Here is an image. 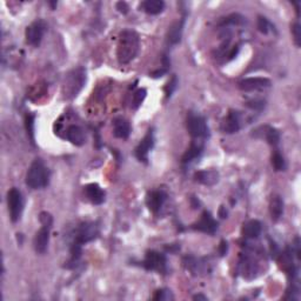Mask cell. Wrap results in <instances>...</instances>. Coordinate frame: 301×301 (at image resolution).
Returning a JSON list of instances; mask_svg holds the SVG:
<instances>
[{
    "label": "cell",
    "mask_w": 301,
    "mask_h": 301,
    "mask_svg": "<svg viewBox=\"0 0 301 301\" xmlns=\"http://www.w3.org/2000/svg\"><path fill=\"white\" fill-rule=\"evenodd\" d=\"M227 252V242L226 241H221V246H220V254L225 255Z\"/></svg>",
    "instance_id": "obj_35"
},
{
    "label": "cell",
    "mask_w": 301,
    "mask_h": 301,
    "mask_svg": "<svg viewBox=\"0 0 301 301\" xmlns=\"http://www.w3.org/2000/svg\"><path fill=\"white\" fill-rule=\"evenodd\" d=\"M240 113L238 111H230V113L227 114V117L224 119L223 125H221V130L224 133L233 134L237 133L240 130Z\"/></svg>",
    "instance_id": "obj_14"
},
{
    "label": "cell",
    "mask_w": 301,
    "mask_h": 301,
    "mask_svg": "<svg viewBox=\"0 0 301 301\" xmlns=\"http://www.w3.org/2000/svg\"><path fill=\"white\" fill-rule=\"evenodd\" d=\"M144 266L148 271L165 272L166 271L165 255L155 251L147 252L146 258H145V261H144Z\"/></svg>",
    "instance_id": "obj_9"
},
{
    "label": "cell",
    "mask_w": 301,
    "mask_h": 301,
    "mask_svg": "<svg viewBox=\"0 0 301 301\" xmlns=\"http://www.w3.org/2000/svg\"><path fill=\"white\" fill-rule=\"evenodd\" d=\"M167 195L164 191H152L146 195V205L152 212L157 213L160 211L162 205L165 204Z\"/></svg>",
    "instance_id": "obj_13"
},
{
    "label": "cell",
    "mask_w": 301,
    "mask_h": 301,
    "mask_svg": "<svg viewBox=\"0 0 301 301\" xmlns=\"http://www.w3.org/2000/svg\"><path fill=\"white\" fill-rule=\"evenodd\" d=\"M193 299L194 300H204V301H206V300H207V296H205L202 294H198V295H194Z\"/></svg>",
    "instance_id": "obj_36"
},
{
    "label": "cell",
    "mask_w": 301,
    "mask_h": 301,
    "mask_svg": "<svg viewBox=\"0 0 301 301\" xmlns=\"http://www.w3.org/2000/svg\"><path fill=\"white\" fill-rule=\"evenodd\" d=\"M53 224H41V228L34 237V249L39 254H44L47 251L50 242V233Z\"/></svg>",
    "instance_id": "obj_8"
},
{
    "label": "cell",
    "mask_w": 301,
    "mask_h": 301,
    "mask_svg": "<svg viewBox=\"0 0 301 301\" xmlns=\"http://www.w3.org/2000/svg\"><path fill=\"white\" fill-rule=\"evenodd\" d=\"M86 82V71L82 67H78L72 70L66 75L64 86L63 94L66 99H73L78 96L82 87Z\"/></svg>",
    "instance_id": "obj_3"
},
{
    "label": "cell",
    "mask_w": 301,
    "mask_h": 301,
    "mask_svg": "<svg viewBox=\"0 0 301 301\" xmlns=\"http://www.w3.org/2000/svg\"><path fill=\"white\" fill-rule=\"evenodd\" d=\"M202 151H204V145H202L201 141H194V143L191 144L190 148L185 152L181 161H183L184 164H190V162L193 161L194 159L200 157Z\"/></svg>",
    "instance_id": "obj_20"
},
{
    "label": "cell",
    "mask_w": 301,
    "mask_h": 301,
    "mask_svg": "<svg viewBox=\"0 0 301 301\" xmlns=\"http://www.w3.org/2000/svg\"><path fill=\"white\" fill-rule=\"evenodd\" d=\"M292 34H293V39H294L295 45L300 47L301 46V26L299 23H295L292 26Z\"/></svg>",
    "instance_id": "obj_29"
},
{
    "label": "cell",
    "mask_w": 301,
    "mask_h": 301,
    "mask_svg": "<svg viewBox=\"0 0 301 301\" xmlns=\"http://www.w3.org/2000/svg\"><path fill=\"white\" fill-rule=\"evenodd\" d=\"M140 9L147 14L155 16V14L161 13L164 11L165 3L162 0H146V2L141 3Z\"/></svg>",
    "instance_id": "obj_23"
},
{
    "label": "cell",
    "mask_w": 301,
    "mask_h": 301,
    "mask_svg": "<svg viewBox=\"0 0 301 301\" xmlns=\"http://www.w3.org/2000/svg\"><path fill=\"white\" fill-rule=\"evenodd\" d=\"M84 191L87 199L93 205H101L106 199V193L98 184H89Z\"/></svg>",
    "instance_id": "obj_16"
},
{
    "label": "cell",
    "mask_w": 301,
    "mask_h": 301,
    "mask_svg": "<svg viewBox=\"0 0 301 301\" xmlns=\"http://www.w3.org/2000/svg\"><path fill=\"white\" fill-rule=\"evenodd\" d=\"M246 105H247L249 108H252V110L261 111L265 107V101L264 100H252V101H248V103Z\"/></svg>",
    "instance_id": "obj_32"
},
{
    "label": "cell",
    "mask_w": 301,
    "mask_h": 301,
    "mask_svg": "<svg viewBox=\"0 0 301 301\" xmlns=\"http://www.w3.org/2000/svg\"><path fill=\"white\" fill-rule=\"evenodd\" d=\"M177 85H178V80H177V77H173L172 80L168 82L167 86L165 87V91H166V97L169 98L172 96V93L174 92V90L177 89Z\"/></svg>",
    "instance_id": "obj_31"
},
{
    "label": "cell",
    "mask_w": 301,
    "mask_h": 301,
    "mask_svg": "<svg viewBox=\"0 0 301 301\" xmlns=\"http://www.w3.org/2000/svg\"><path fill=\"white\" fill-rule=\"evenodd\" d=\"M154 146V136L152 131H148V133L144 137V139L140 141L136 148V155L140 161L147 162L148 160V153H150L152 148Z\"/></svg>",
    "instance_id": "obj_11"
},
{
    "label": "cell",
    "mask_w": 301,
    "mask_h": 301,
    "mask_svg": "<svg viewBox=\"0 0 301 301\" xmlns=\"http://www.w3.org/2000/svg\"><path fill=\"white\" fill-rule=\"evenodd\" d=\"M146 90L145 89H139L138 91H136L132 97V107L133 108H138L140 106L141 104L144 103L145 98H146Z\"/></svg>",
    "instance_id": "obj_27"
},
{
    "label": "cell",
    "mask_w": 301,
    "mask_h": 301,
    "mask_svg": "<svg viewBox=\"0 0 301 301\" xmlns=\"http://www.w3.org/2000/svg\"><path fill=\"white\" fill-rule=\"evenodd\" d=\"M7 206L12 223L19 221L24 211V198L18 188L13 187L7 192Z\"/></svg>",
    "instance_id": "obj_4"
},
{
    "label": "cell",
    "mask_w": 301,
    "mask_h": 301,
    "mask_svg": "<svg viewBox=\"0 0 301 301\" xmlns=\"http://www.w3.org/2000/svg\"><path fill=\"white\" fill-rule=\"evenodd\" d=\"M187 131L194 139H204L208 136V126L205 119L192 112L187 115Z\"/></svg>",
    "instance_id": "obj_5"
},
{
    "label": "cell",
    "mask_w": 301,
    "mask_h": 301,
    "mask_svg": "<svg viewBox=\"0 0 301 301\" xmlns=\"http://www.w3.org/2000/svg\"><path fill=\"white\" fill-rule=\"evenodd\" d=\"M194 179L205 186H213L219 181V173L216 169H205L195 173Z\"/></svg>",
    "instance_id": "obj_17"
},
{
    "label": "cell",
    "mask_w": 301,
    "mask_h": 301,
    "mask_svg": "<svg viewBox=\"0 0 301 301\" xmlns=\"http://www.w3.org/2000/svg\"><path fill=\"white\" fill-rule=\"evenodd\" d=\"M50 183V171L41 159H35L26 173V185L32 190L45 188Z\"/></svg>",
    "instance_id": "obj_2"
},
{
    "label": "cell",
    "mask_w": 301,
    "mask_h": 301,
    "mask_svg": "<svg viewBox=\"0 0 301 301\" xmlns=\"http://www.w3.org/2000/svg\"><path fill=\"white\" fill-rule=\"evenodd\" d=\"M193 228L197 231L204 232L207 234H213L218 230V223L214 220V218L207 211L202 213L200 219L193 225Z\"/></svg>",
    "instance_id": "obj_12"
},
{
    "label": "cell",
    "mask_w": 301,
    "mask_h": 301,
    "mask_svg": "<svg viewBox=\"0 0 301 301\" xmlns=\"http://www.w3.org/2000/svg\"><path fill=\"white\" fill-rule=\"evenodd\" d=\"M153 299L154 300H173L174 296L172 295L171 291H168V289H160V291L155 293Z\"/></svg>",
    "instance_id": "obj_30"
},
{
    "label": "cell",
    "mask_w": 301,
    "mask_h": 301,
    "mask_svg": "<svg viewBox=\"0 0 301 301\" xmlns=\"http://www.w3.org/2000/svg\"><path fill=\"white\" fill-rule=\"evenodd\" d=\"M117 10H118L120 13L126 14V13L128 12L130 7H128V5H127V4H126L125 2H119V3H117Z\"/></svg>",
    "instance_id": "obj_33"
},
{
    "label": "cell",
    "mask_w": 301,
    "mask_h": 301,
    "mask_svg": "<svg viewBox=\"0 0 301 301\" xmlns=\"http://www.w3.org/2000/svg\"><path fill=\"white\" fill-rule=\"evenodd\" d=\"M65 138L75 146H82L86 143L85 131L78 125H70L65 132Z\"/></svg>",
    "instance_id": "obj_15"
},
{
    "label": "cell",
    "mask_w": 301,
    "mask_h": 301,
    "mask_svg": "<svg viewBox=\"0 0 301 301\" xmlns=\"http://www.w3.org/2000/svg\"><path fill=\"white\" fill-rule=\"evenodd\" d=\"M140 40L137 32L126 30L120 34L117 47V58L120 65H126L132 61L139 52Z\"/></svg>",
    "instance_id": "obj_1"
},
{
    "label": "cell",
    "mask_w": 301,
    "mask_h": 301,
    "mask_svg": "<svg viewBox=\"0 0 301 301\" xmlns=\"http://www.w3.org/2000/svg\"><path fill=\"white\" fill-rule=\"evenodd\" d=\"M166 72H167V71H166L165 68H162V70H158V71L153 72V73H152L151 75L153 78H160V77H162V75H164L166 73Z\"/></svg>",
    "instance_id": "obj_34"
},
{
    "label": "cell",
    "mask_w": 301,
    "mask_h": 301,
    "mask_svg": "<svg viewBox=\"0 0 301 301\" xmlns=\"http://www.w3.org/2000/svg\"><path fill=\"white\" fill-rule=\"evenodd\" d=\"M261 233V224L258 220H249L244 224L242 235L246 239H256Z\"/></svg>",
    "instance_id": "obj_21"
},
{
    "label": "cell",
    "mask_w": 301,
    "mask_h": 301,
    "mask_svg": "<svg viewBox=\"0 0 301 301\" xmlns=\"http://www.w3.org/2000/svg\"><path fill=\"white\" fill-rule=\"evenodd\" d=\"M100 228L98 223H93V221H87V223H82L80 226L78 227L77 233H75V242L78 244L84 245L87 242L93 241L94 239L99 237Z\"/></svg>",
    "instance_id": "obj_6"
},
{
    "label": "cell",
    "mask_w": 301,
    "mask_h": 301,
    "mask_svg": "<svg viewBox=\"0 0 301 301\" xmlns=\"http://www.w3.org/2000/svg\"><path fill=\"white\" fill-rule=\"evenodd\" d=\"M271 86V80L267 78H247L239 82V89L244 92H254L268 89Z\"/></svg>",
    "instance_id": "obj_10"
},
{
    "label": "cell",
    "mask_w": 301,
    "mask_h": 301,
    "mask_svg": "<svg viewBox=\"0 0 301 301\" xmlns=\"http://www.w3.org/2000/svg\"><path fill=\"white\" fill-rule=\"evenodd\" d=\"M184 24L185 20H178L176 23H173L169 27L167 32V41L169 45H177L181 41L183 38V31H184Z\"/></svg>",
    "instance_id": "obj_18"
},
{
    "label": "cell",
    "mask_w": 301,
    "mask_h": 301,
    "mask_svg": "<svg viewBox=\"0 0 301 301\" xmlns=\"http://www.w3.org/2000/svg\"><path fill=\"white\" fill-rule=\"evenodd\" d=\"M25 126H26L27 136L30 138L31 143L34 144V115L27 114L26 119H25Z\"/></svg>",
    "instance_id": "obj_26"
},
{
    "label": "cell",
    "mask_w": 301,
    "mask_h": 301,
    "mask_svg": "<svg viewBox=\"0 0 301 301\" xmlns=\"http://www.w3.org/2000/svg\"><path fill=\"white\" fill-rule=\"evenodd\" d=\"M46 31V24L42 20H37L32 23L30 26H27L25 37H26V42L28 45L38 47L42 40L44 34Z\"/></svg>",
    "instance_id": "obj_7"
},
{
    "label": "cell",
    "mask_w": 301,
    "mask_h": 301,
    "mask_svg": "<svg viewBox=\"0 0 301 301\" xmlns=\"http://www.w3.org/2000/svg\"><path fill=\"white\" fill-rule=\"evenodd\" d=\"M270 213L272 220L278 221L284 213V201L280 195H273L270 201Z\"/></svg>",
    "instance_id": "obj_22"
},
{
    "label": "cell",
    "mask_w": 301,
    "mask_h": 301,
    "mask_svg": "<svg viewBox=\"0 0 301 301\" xmlns=\"http://www.w3.org/2000/svg\"><path fill=\"white\" fill-rule=\"evenodd\" d=\"M266 140L272 146H277L279 141H280V133H279V131L273 127H268L266 132Z\"/></svg>",
    "instance_id": "obj_25"
},
{
    "label": "cell",
    "mask_w": 301,
    "mask_h": 301,
    "mask_svg": "<svg viewBox=\"0 0 301 301\" xmlns=\"http://www.w3.org/2000/svg\"><path fill=\"white\" fill-rule=\"evenodd\" d=\"M113 134L119 139H127L131 134V125L125 118H117L113 121Z\"/></svg>",
    "instance_id": "obj_19"
},
{
    "label": "cell",
    "mask_w": 301,
    "mask_h": 301,
    "mask_svg": "<svg viewBox=\"0 0 301 301\" xmlns=\"http://www.w3.org/2000/svg\"><path fill=\"white\" fill-rule=\"evenodd\" d=\"M272 165H273L275 171H285L286 169L285 159L278 151H275L274 154L272 155Z\"/></svg>",
    "instance_id": "obj_24"
},
{
    "label": "cell",
    "mask_w": 301,
    "mask_h": 301,
    "mask_svg": "<svg viewBox=\"0 0 301 301\" xmlns=\"http://www.w3.org/2000/svg\"><path fill=\"white\" fill-rule=\"evenodd\" d=\"M272 27H273V25L270 23V20H268L267 18H265V17L258 18V28L261 33L267 34L268 32L272 30Z\"/></svg>",
    "instance_id": "obj_28"
}]
</instances>
